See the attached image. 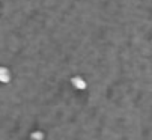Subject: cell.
Segmentation results:
<instances>
[{
	"instance_id": "cell-3",
	"label": "cell",
	"mask_w": 152,
	"mask_h": 140,
	"mask_svg": "<svg viewBox=\"0 0 152 140\" xmlns=\"http://www.w3.org/2000/svg\"><path fill=\"white\" fill-rule=\"evenodd\" d=\"M30 139L32 140H44V133L42 131H33L30 134Z\"/></svg>"
},
{
	"instance_id": "cell-1",
	"label": "cell",
	"mask_w": 152,
	"mask_h": 140,
	"mask_svg": "<svg viewBox=\"0 0 152 140\" xmlns=\"http://www.w3.org/2000/svg\"><path fill=\"white\" fill-rule=\"evenodd\" d=\"M12 80V73L11 69L6 68L5 65H0V83L2 84H6Z\"/></svg>"
},
{
	"instance_id": "cell-2",
	"label": "cell",
	"mask_w": 152,
	"mask_h": 140,
	"mask_svg": "<svg viewBox=\"0 0 152 140\" xmlns=\"http://www.w3.org/2000/svg\"><path fill=\"white\" fill-rule=\"evenodd\" d=\"M71 84L74 86V89L77 90H84L86 87H88V83H86V80L81 77V75H74L71 78Z\"/></svg>"
}]
</instances>
